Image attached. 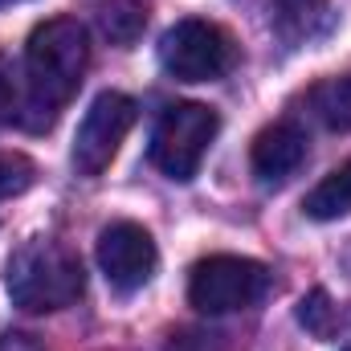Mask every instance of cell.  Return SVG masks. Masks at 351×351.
<instances>
[{"label": "cell", "mask_w": 351, "mask_h": 351, "mask_svg": "<svg viewBox=\"0 0 351 351\" xmlns=\"http://www.w3.org/2000/svg\"><path fill=\"white\" fill-rule=\"evenodd\" d=\"M90 66V41L78 16L41 21L25 45V110L21 123L33 131L53 127L66 102L78 94Z\"/></svg>", "instance_id": "obj_1"}, {"label": "cell", "mask_w": 351, "mask_h": 351, "mask_svg": "<svg viewBox=\"0 0 351 351\" xmlns=\"http://www.w3.org/2000/svg\"><path fill=\"white\" fill-rule=\"evenodd\" d=\"M4 286H8L12 306H21L29 315H49V311H62L82 298L86 274L70 245H62L53 237H33L8 258Z\"/></svg>", "instance_id": "obj_2"}, {"label": "cell", "mask_w": 351, "mask_h": 351, "mask_svg": "<svg viewBox=\"0 0 351 351\" xmlns=\"http://www.w3.org/2000/svg\"><path fill=\"white\" fill-rule=\"evenodd\" d=\"M217 131H221V119H217L213 106H204V102H176V106H168L160 114V123L152 131V164L168 180L188 184L200 172V160H204L208 143L217 139Z\"/></svg>", "instance_id": "obj_3"}, {"label": "cell", "mask_w": 351, "mask_h": 351, "mask_svg": "<svg viewBox=\"0 0 351 351\" xmlns=\"http://www.w3.org/2000/svg\"><path fill=\"white\" fill-rule=\"evenodd\" d=\"M269 290V269L254 258L213 254L200 258L188 274V302L200 315H233L262 302Z\"/></svg>", "instance_id": "obj_4"}, {"label": "cell", "mask_w": 351, "mask_h": 351, "mask_svg": "<svg viewBox=\"0 0 351 351\" xmlns=\"http://www.w3.org/2000/svg\"><path fill=\"white\" fill-rule=\"evenodd\" d=\"M237 62L233 37L200 16L176 21L172 29L160 37V66L172 74L176 82H213L225 78Z\"/></svg>", "instance_id": "obj_5"}, {"label": "cell", "mask_w": 351, "mask_h": 351, "mask_svg": "<svg viewBox=\"0 0 351 351\" xmlns=\"http://www.w3.org/2000/svg\"><path fill=\"white\" fill-rule=\"evenodd\" d=\"M135 98L119 94V90H106L90 102V110L78 123V135H74V168L78 176H102L110 168L119 143L127 139V131L135 127Z\"/></svg>", "instance_id": "obj_6"}, {"label": "cell", "mask_w": 351, "mask_h": 351, "mask_svg": "<svg viewBox=\"0 0 351 351\" xmlns=\"http://www.w3.org/2000/svg\"><path fill=\"white\" fill-rule=\"evenodd\" d=\"M98 265H102V274L114 290L131 294V290L152 282V274L160 265V250H156V241L143 225L114 221L98 233Z\"/></svg>", "instance_id": "obj_7"}, {"label": "cell", "mask_w": 351, "mask_h": 351, "mask_svg": "<svg viewBox=\"0 0 351 351\" xmlns=\"http://www.w3.org/2000/svg\"><path fill=\"white\" fill-rule=\"evenodd\" d=\"M250 164L254 176L262 184H282L306 164V135L302 127L294 123H274L265 127L262 135L254 139V152H250Z\"/></svg>", "instance_id": "obj_8"}, {"label": "cell", "mask_w": 351, "mask_h": 351, "mask_svg": "<svg viewBox=\"0 0 351 351\" xmlns=\"http://www.w3.org/2000/svg\"><path fill=\"white\" fill-rule=\"evenodd\" d=\"M335 21H339V16H335L331 0H274V16H269L274 33H278L290 49L323 41V37L335 29Z\"/></svg>", "instance_id": "obj_9"}, {"label": "cell", "mask_w": 351, "mask_h": 351, "mask_svg": "<svg viewBox=\"0 0 351 351\" xmlns=\"http://www.w3.org/2000/svg\"><path fill=\"white\" fill-rule=\"evenodd\" d=\"M94 21L114 45H131L147 25V0H94Z\"/></svg>", "instance_id": "obj_10"}, {"label": "cell", "mask_w": 351, "mask_h": 351, "mask_svg": "<svg viewBox=\"0 0 351 351\" xmlns=\"http://www.w3.org/2000/svg\"><path fill=\"white\" fill-rule=\"evenodd\" d=\"M306 106L315 110V119L331 131H351V74L343 78H327L306 94Z\"/></svg>", "instance_id": "obj_11"}, {"label": "cell", "mask_w": 351, "mask_h": 351, "mask_svg": "<svg viewBox=\"0 0 351 351\" xmlns=\"http://www.w3.org/2000/svg\"><path fill=\"white\" fill-rule=\"evenodd\" d=\"M302 208H306L311 221H339V217H348L351 213V160L327 176V180L306 196Z\"/></svg>", "instance_id": "obj_12"}, {"label": "cell", "mask_w": 351, "mask_h": 351, "mask_svg": "<svg viewBox=\"0 0 351 351\" xmlns=\"http://www.w3.org/2000/svg\"><path fill=\"white\" fill-rule=\"evenodd\" d=\"M298 323H302L311 335L331 339V331H335V306H331L327 290H311V294L298 302Z\"/></svg>", "instance_id": "obj_13"}, {"label": "cell", "mask_w": 351, "mask_h": 351, "mask_svg": "<svg viewBox=\"0 0 351 351\" xmlns=\"http://www.w3.org/2000/svg\"><path fill=\"white\" fill-rule=\"evenodd\" d=\"M33 176H37V168H33L29 156H21V152H0V200L25 192V188L33 184Z\"/></svg>", "instance_id": "obj_14"}, {"label": "cell", "mask_w": 351, "mask_h": 351, "mask_svg": "<svg viewBox=\"0 0 351 351\" xmlns=\"http://www.w3.org/2000/svg\"><path fill=\"white\" fill-rule=\"evenodd\" d=\"M21 110H25V98H21V90L12 82V66L0 58V123H21Z\"/></svg>", "instance_id": "obj_15"}, {"label": "cell", "mask_w": 351, "mask_h": 351, "mask_svg": "<svg viewBox=\"0 0 351 351\" xmlns=\"http://www.w3.org/2000/svg\"><path fill=\"white\" fill-rule=\"evenodd\" d=\"M0 351H41V343L33 335H21V331H8L0 335Z\"/></svg>", "instance_id": "obj_16"}, {"label": "cell", "mask_w": 351, "mask_h": 351, "mask_svg": "<svg viewBox=\"0 0 351 351\" xmlns=\"http://www.w3.org/2000/svg\"><path fill=\"white\" fill-rule=\"evenodd\" d=\"M348 351H351V348H348Z\"/></svg>", "instance_id": "obj_17"}]
</instances>
